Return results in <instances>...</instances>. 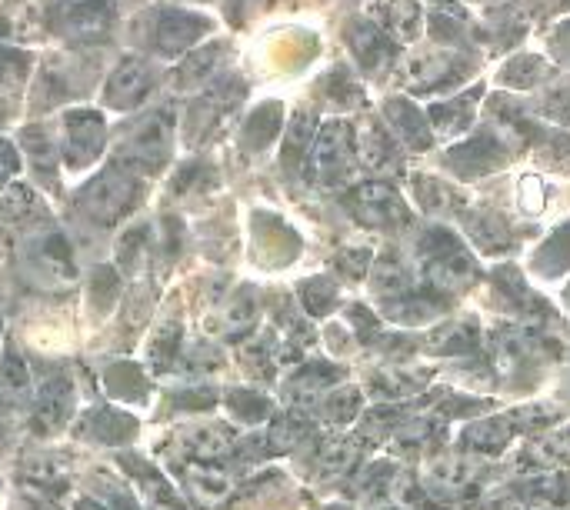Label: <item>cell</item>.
Here are the masks:
<instances>
[{
  "label": "cell",
  "instance_id": "1",
  "mask_svg": "<svg viewBox=\"0 0 570 510\" xmlns=\"http://www.w3.org/2000/svg\"><path fill=\"white\" fill-rule=\"evenodd\" d=\"M210 34V20L200 14H187V10H154L147 20V44L157 50V54L174 57L180 50L194 47L200 37Z\"/></svg>",
  "mask_w": 570,
  "mask_h": 510
},
{
  "label": "cell",
  "instance_id": "2",
  "mask_svg": "<svg viewBox=\"0 0 570 510\" xmlns=\"http://www.w3.org/2000/svg\"><path fill=\"white\" fill-rule=\"evenodd\" d=\"M140 177L127 174L120 167H110L107 174H100L94 184L84 190V210L97 224H114L117 217H124L130 204L137 197Z\"/></svg>",
  "mask_w": 570,
  "mask_h": 510
},
{
  "label": "cell",
  "instance_id": "3",
  "mask_svg": "<svg viewBox=\"0 0 570 510\" xmlns=\"http://www.w3.org/2000/svg\"><path fill=\"white\" fill-rule=\"evenodd\" d=\"M110 17H114L110 0H57L54 14H50L57 30L77 40L104 37L110 30Z\"/></svg>",
  "mask_w": 570,
  "mask_h": 510
},
{
  "label": "cell",
  "instance_id": "4",
  "mask_svg": "<svg viewBox=\"0 0 570 510\" xmlns=\"http://www.w3.org/2000/svg\"><path fill=\"white\" fill-rule=\"evenodd\" d=\"M150 87H154V74H150V67L144 64V60L127 57V60H120V64L114 67V74H110L107 87H104V100H107V107L124 110V107L140 104V100L150 94Z\"/></svg>",
  "mask_w": 570,
  "mask_h": 510
},
{
  "label": "cell",
  "instance_id": "5",
  "mask_svg": "<svg viewBox=\"0 0 570 510\" xmlns=\"http://www.w3.org/2000/svg\"><path fill=\"white\" fill-rule=\"evenodd\" d=\"M104 147V120L94 110H74L67 114V160L70 167L90 164Z\"/></svg>",
  "mask_w": 570,
  "mask_h": 510
},
{
  "label": "cell",
  "instance_id": "6",
  "mask_svg": "<svg viewBox=\"0 0 570 510\" xmlns=\"http://www.w3.org/2000/svg\"><path fill=\"white\" fill-rule=\"evenodd\" d=\"M24 147H27V160H30V167H34V174H40L44 180L54 177V170H57L54 137H50L44 127H27L24 130Z\"/></svg>",
  "mask_w": 570,
  "mask_h": 510
},
{
  "label": "cell",
  "instance_id": "7",
  "mask_svg": "<svg viewBox=\"0 0 570 510\" xmlns=\"http://www.w3.org/2000/svg\"><path fill=\"white\" fill-rule=\"evenodd\" d=\"M224 44H210V47H200V50H194V54H190L184 64H180V70H177V80L180 84H197V80H204V77H210L214 74V70L220 67V60H224Z\"/></svg>",
  "mask_w": 570,
  "mask_h": 510
},
{
  "label": "cell",
  "instance_id": "8",
  "mask_svg": "<svg viewBox=\"0 0 570 510\" xmlns=\"http://www.w3.org/2000/svg\"><path fill=\"white\" fill-rule=\"evenodd\" d=\"M350 40H354V50H357V57L364 60V64H374V60H377L380 54H387V47H390L387 37L380 34L377 27L364 24V20L350 27Z\"/></svg>",
  "mask_w": 570,
  "mask_h": 510
},
{
  "label": "cell",
  "instance_id": "9",
  "mask_svg": "<svg viewBox=\"0 0 570 510\" xmlns=\"http://www.w3.org/2000/svg\"><path fill=\"white\" fill-rule=\"evenodd\" d=\"M0 390H4L10 400H17V397L27 394V367L17 364L14 357H10L4 367H0Z\"/></svg>",
  "mask_w": 570,
  "mask_h": 510
},
{
  "label": "cell",
  "instance_id": "10",
  "mask_svg": "<svg viewBox=\"0 0 570 510\" xmlns=\"http://www.w3.org/2000/svg\"><path fill=\"white\" fill-rule=\"evenodd\" d=\"M27 67L30 60L20 54V50L0 47V80H4V84H20V80L27 77Z\"/></svg>",
  "mask_w": 570,
  "mask_h": 510
},
{
  "label": "cell",
  "instance_id": "11",
  "mask_svg": "<svg viewBox=\"0 0 570 510\" xmlns=\"http://www.w3.org/2000/svg\"><path fill=\"white\" fill-rule=\"evenodd\" d=\"M30 204H34V194H30L27 187H10L7 194H4V200H0V214L4 217H24L27 210H30Z\"/></svg>",
  "mask_w": 570,
  "mask_h": 510
},
{
  "label": "cell",
  "instance_id": "12",
  "mask_svg": "<svg viewBox=\"0 0 570 510\" xmlns=\"http://www.w3.org/2000/svg\"><path fill=\"white\" fill-rule=\"evenodd\" d=\"M17 170V154L7 140H0V184H7V177Z\"/></svg>",
  "mask_w": 570,
  "mask_h": 510
},
{
  "label": "cell",
  "instance_id": "13",
  "mask_svg": "<svg viewBox=\"0 0 570 510\" xmlns=\"http://www.w3.org/2000/svg\"><path fill=\"white\" fill-rule=\"evenodd\" d=\"M77 510H107V507L94 504V500H80V504H77Z\"/></svg>",
  "mask_w": 570,
  "mask_h": 510
}]
</instances>
